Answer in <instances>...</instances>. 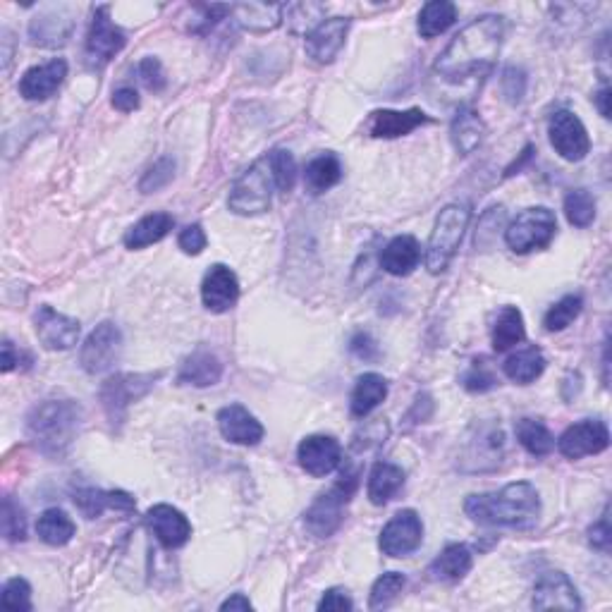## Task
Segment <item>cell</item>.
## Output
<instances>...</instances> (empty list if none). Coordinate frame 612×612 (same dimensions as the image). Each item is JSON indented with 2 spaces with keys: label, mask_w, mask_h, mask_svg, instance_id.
<instances>
[{
  "label": "cell",
  "mask_w": 612,
  "mask_h": 612,
  "mask_svg": "<svg viewBox=\"0 0 612 612\" xmlns=\"http://www.w3.org/2000/svg\"><path fill=\"white\" fill-rule=\"evenodd\" d=\"M503 445H505V436L500 428L495 426H483L479 428V436L474 440H469V457L474 459L476 469H483V462H488V469L498 467L500 457H503Z\"/></svg>",
  "instance_id": "cell-35"
},
{
  "label": "cell",
  "mask_w": 612,
  "mask_h": 612,
  "mask_svg": "<svg viewBox=\"0 0 612 612\" xmlns=\"http://www.w3.org/2000/svg\"><path fill=\"white\" fill-rule=\"evenodd\" d=\"M526 338V326H524V316L517 306H503L500 309L498 318H495V328H493V347L498 352L510 350V347L519 345Z\"/></svg>",
  "instance_id": "cell-34"
},
{
  "label": "cell",
  "mask_w": 612,
  "mask_h": 612,
  "mask_svg": "<svg viewBox=\"0 0 612 612\" xmlns=\"http://www.w3.org/2000/svg\"><path fill=\"white\" fill-rule=\"evenodd\" d=\"M77 510L87 519L101 517L103 510H115V491H101V488H79L75 493Z\"/></svg>",
  "instance_id": "cell-41"
},
{
  "label": "cell",
  "mask_w": 612,
  "mask_h": 612,
  "mask_svg": "<svg viewBox=\"0 0 612 612\" xmlns=\"http://www.w3.org/2000/svg\"><path fill=\"white\" fill-rule=\"evenodd\" d=\"M500 89H503V96L510 103H519L526 94V72L517 70V67H507L500 77Z\"/></svg>",
  "instance_id": "cell-49"
},
{
  "label": "cell",
  "mask_w": 612,
  "mask_h": 612,
  "mask_svg": "<svg viewBox=\"0 0 612 612\" xmlns=\"http://www.w3.org/2000/svg\"><path fill=\"white\" fill-rule=\"evenodd\" d=\"M84 412L75 400H44L27 414V438L41 455L60 459L72 448Z\"/></svg>",
  "instance_id": "cell-3"
},
{
  "label": "cell",
  "mask_w": 612,
  "mask_h": 612,
  "mask_svg": "<svg viewBox=\"0 0 612 612\" xmlns=\"http://www.w3.org/2000/svg\"><path fill=\"white\" fill-rule=\"evenodd\" d=\"M304 180L311 192H328L330 187H335L342 180L340 158L335 156V153H321V156H316L314 161L306 165Z\"/></svg>",
  "instance_id": "cell-36"
},
{
  "label": "cell",
  "mask_w": 612,
  "mask_h": 612,
  "mask_svg": "<svg viewBox=\"0 0 612 612\" xmlns=\"http://www.w3.org/2000/svg\"><path fill=\"white\" fill-rule=\"evenodd\" d=\"M273 189L278 187H275L271 161H268V156H263L235 180L228 199L230 211L237 216H261L271 208Z\"/></svg>",
  "instance_id": "cell-5"
},
{
  "label": "cell",
  "mask_w": 612,
  "mask_h": 612,
  "mask_svg": "<svg viewBox=\"0 0 612 612\" xmlns=\"http://www.w3.org/2000/svg\"><path fill=\"white\" fill-rule=\"evenodd\" d=\"M357 491V474H342V479L326 493H321L304 512V526L311 536L328 538L340 529L345 519V507Z\"/></svg>",
  "instance_id": "cell-6"
},
{
  "label": "cell",
  "mask_w": 612,
  "mask_h": 612,
  "mask_svg": "<svg viewBox=\"0 0 612 612\" xmlns=\"http://www.w3.org/2000/svg\"><path fill=\"white\" fill-rule=\"evenodd\" d=\"M514 433H517L519 445H522V448L529 452V455L546 457L555 450L553 433H550L548 426L541 424V421H536V419L517 421V426H514Z\"/></svg>",
  "instance_id": "cell-37"
},
{
  "label": "cell",
  "mask_w": 612,
  "mask_h": 612,
  "mask_svg": "<svg viewBox=\"0 0 612 612\" xmlns=\"http://www.w3.org/2000/svg\"><path fill=\"white\" fill-rule=\"evenodd\" d=\"M431 118L424 110L412 108V110H376L371 115L369 130L376 139H397L405 137V134L414 132L416 127L426 125Z\"/></svg>",
  "instance_id": "cell-22"
},
{
  "label": "cell",
  "mask_w": 612,
  "mask_h": 612,
  "mask_svg": "<svg viewBox=\"0 0 612 612\" xmlns=\"http://www.w3.org/2000/svg\"><path fill=\"white\" fill-rule=\"evenodd\" d=\"M113 106L120 110V113H132V110L139 108V94L132 87H120L113 94Z\"/></svg>",
  "instance_id": "cell-54"
},
{
  "label": "cell",
  "mask_w": 612,
  "mask_h": 612,
  "mask_svg": "<svg viewBox=\"0 0 612 612\" xmlns=\"http://www.w3.org/2000/svg\"><path fill=\"white\" fill-rule=\"evenodd\" d=\"M350 352L357 359H364V361H376L378 357H381V347H378V342L373 340L369 333H364V330L354 333V338L350 340Z\"/></svg>",
  "instance_id": "cell-51"
},
{
  "label": "cell",
  "mask_w": 612,
  "mask_h": 612,
  "mask_svg": "<svg viewBox=\"0 0 612 612\" xmlns=\"http://www.w3.org/2000/svg\"><path fill=\"white\" fill-rule=\"evenodd\" d=\"M347 32H350V20H345V17H330V20L318 22L306 34V55L316 60L318 65L333 63L345 46Z\"/></svg>",
  "instance_id": "cell-17"
},
{
  "label": "cell",
  "mask_w": 612,
  "mask_h": 612,
  "mask_svg": "<svg viewBox=\"0 0 612 612\" xmlns=\"http://www.w3.org/2000/svg\"><path fill=\"white\" fill-rule=\"evenodd\" d=\"M421 261V247L416 242V237L412 235H400L395 240H390L385 244V249L381 252V266L385 273L395 275V278H402V275H409L419 266Z\"/></svg>",
  "instance_id": "cell-24"
},
{
  "label": "cell",
  "mask_w": 612,
  "mask_h": 612,
  "mask_svg": "<svg viewBox=\"0 0 612 612\" xmlns=\"http://www.w3.org/2000/svg\"><path fill=\"white\" fill-rule=\"evenodd\" d=\"M402 486H405V471L397 467V464L378 462V464H373V469L369 474L366 495H369V500L373 505L383 507L402 491Z\"/></svg>",
  "instance_id": "cell-25"
},
{
  "label": "cell",
  "mask_w": 612,
  "mask_h": 612,
  "mask_svg": "<svg viewBox=\"0 0 612 612\" xmlns=\"http://www.w3.org/2000/svg\"><path fill=\"white\" fill-rule=\"evenodd\" d=\"M471 565H474V555L462 543H452L438 555L436 560L428 567V577L433 581H459L469 574Z\"/></svg>",
  "instance_id": "cell-28"
},
{
  "label": "cell",
  "mask_w": 612,
  "mask_h": 612,
  "mask_svg": "<svg viewBox=\"0 0 612 612\" xmlns=\"http://www.w3.org/2000/svg\"><path fill=\"white\" fill-rule=\"evenodd\" d=\"M536 610H581V598L567 574L546 572L534 586Z\"/></svg>",
  "instance_id": "cell-19"
},
{
  "label": "cell",
  "mask_w": 612,
  "mask_h": 612,
  "mask_svg": "<svg viewBox=\"0 0 612 612\" xmlns=\"http://www.w3.org/2000/svg\"><path fill=\"white\" fill-rule=\"evenodd\" d=\"M20 364H22V352H17L15 345H12L10 340H5L3 342V373L15 371Z\"/></svg>",
  "instance_id": "cell-55"
},
{
  "label": "cell",
  "mask_w": 612,
  "mask_h": 612,
  "mask_svg": "<svg viewBox=\"0 0 612 612\" xmlns=\"http://www.w3.org/2000/svg\"><path fill=\"white\" fill-rule=\"evenodd\" d=\"M450 137L455 149L462 156H469V153L479 149L483 137H486V125H483V120L474 108H459L455 120H452Z\"/></svg>",
  "instance_id": "cell-26"
},
{
  "label": "cell",
  "mask_w": 612,
  "mask_h": 612,
  "mask_svg": "<svg viewBox=\"0 0 612 612\" xmlns=\"http://www.w3.org/2000/svg\"><path fill=\"white\" fill-rule=\"evenodd\" d=\"M175 177V161L170 156L158 158L156 163L151 165L149 170H146L142 182H139V192L151 194L158 192V189H163L165 185H170Z\"/></svg>",
  "instance_id": "cell-45"
},
{
  "label": "cell",
  "mask_w": 612,
  "mask_h": 612,
  "mask_svg": "<svg viewBox=\"0 0 612 612\" xmlns=\"http://www.w3.org/2000/svg\"><path fill=\"white\" fill-rule=\"evenodd\" d=\"M0 526H3L5 541L17 543L27 538V517H24V510L10 498V495L3 500V517H0Z\"/></svg>",
  "instance_id": "cell-44"
},
{
  "label": "cell",
  "mask_w": 612,
  "mask_h": 612,
  "mask_svg": "<svg viewBox=\"0 0 612 612\" xmlns=\"http://www.w3.org/2000/svg\"><path fill=\"white\" fill-rule=\"evenodd\" d=\"M565 216L574 228H589L596 220V199L586 189H572L565 197Z\"/></svg>",
  "instance_id": "cell-39"
},
{
  "label": "cell",
  "mask_w": 612,
  "mask_h": 612,
  "mask_svg": "<svg viewBox=\"0 0 612 612\" xmlns=\"http://www.w3.org/2000/svg\"><path fill=\"white\" fill-rule=\"evenodd\" d=\"M462 385L469 393H488V390H493L495 385H498V378L488 369L486 361H474L462 376Z\"/></svg>",
  "instance_id": "cell-47"
},
{
  "label": "cell",
  "mask_w": 612,
  "mask_h": 612,
  "mask_svg": "<svg viewBox=\"0 0 612 612\" xmlns=\"http://www.w3.org/2000/svg\"><path fill=\"white\" fill-rule=\"evenodd\" d=\"M137 75H139V79H142L144 87L149 89V91H153V94H158V91H163V89H165V84H168V79H165V72H163L161 60L153 58V55H149V58H144L142 63H139Z\"/></svg>",
  "instance_id": "cell-48"
},
{
  "label": "cell",
  "mask_w": 612,
  "mask_h": 612,
  "mask_svg": "<svg viewBox=\"0 0 612 612\" xmlns=\"http://www.w3.org/2000/svg\"><path fill=\"white\" fill-rule=\"evenodd\" d=\"M596 103H598V110H601L603 118H610V89H608V84H603V89L596 94Z\"/></svg>",
  "instance_id": "cell-57"
},
{
  "label": "cell",
  "mask_w": 612,
  "mask_h": 612,
  "mask_svg": "<svg viewBox=\"0 0 612 612\" xmlns=\"http://www.w3.org/2000/svg\"><path fill=\"white\" fill-rule=\"evenodd\" d=\"M407 586V577L400 572H385L383 577L376 579V584L371 586L369 596V608L371 610H383L400 596L402 589Z\"/></svg>",
  "instance_id": "cell-40"
},
{
  "label": "cell",
  "mask_w": 612,
  "mask_h": 612,
  "mask_svg": "<svg viewBox=\"0 0 612 612\" xmlns=\"http://www.w3.org/2000/svg\"><path fill=\"white\" fill-rule=\"evenodd\" d=\"M220 436L228 443L254 448L263 440V426L256 416L242 405H228L218 412Z\"/></svg>",
  "instance_id": "cell-20"
},
{
  "label": "cell",
  "mask_w": 612,
  "mask_h": 612,
  "mask_svg": "<svg viewBox=\"0 0 612 612\" xmlns=\"http://www.w3.org/2000/svg\"><path fill=\"white\" fill-rule=\"evenodd\" d=\"M503 32V17H476L438 55L436 75L450 84L483 79L493 70L495 58H498L500 46H503Z\"/></svg>",
  "instance_id": "cell-1"
},
{
  "label": "cell",
  "mask_w": 612,
  "mask_h": 612,
  "mask_svg": "<svg viewBox=\"0 0 612 612\" xmlns=\"http://www.w3.org/2000/svg\"><path fill=\"white\" fill-rule=\"evenodd\" d=\"M385 397H388V381H385L381 373H364L354 383L350 397L352 416L364 419V416H369L373 409L381 405Z\"/></svg>",
  "instance_id": "cell-27"
},
{
  "label": "cell",
  "mask_w": 612,
  "mask_h": 612,
  "mask_svg": "<svg viewBox=\"0 0 612 612\" xmlns=\"http://www.w3.org/2000/svg\"><path fill=\"white\" fill-rule=\"evenodd\" d=\"M464 512L469 519L486 526L531 529L541 517V495L529 481L507 483L495 493L469 495L464 500Z\"/></svg>",
  "instance_id": "cell-2"
},
{
  "label": "cell",
  "mask_w": 612,
  "mask_h": 612,
  "mask_svg": "<svg viewBox=\"0 0 612 612\" xmlns=\"http://www.w3.org/2000/svg\"><path fill=\"white\" fill-rule=\"evenodd\" d=\"M610 445V431L603 421L586 419L569 426L558 440V450L567 459H581L589 455H601Z\"/></svg>",
  "instance_id": "cell-14"
},
{
  "label": "cell",
  "mask_w": 612,
  "mask_h": 612,
  "mask_svg": "<svg viewBox=\"0 0 612 612\" xmlns=\"http://www.w3.org/2000/svg\"><path fill=\"white\" fill-rule=\"evenodd\" d=\"M122 354V330L115 323L103 321L89 333L84 340L82 350H79V364L82 369L96 376V373H106L120 361Z\"/></svg>",
  "instance_id": "cell-10"
},
{
  "label": "cell",
  "mask_w": 612,
  "mask_h": 612,
  "mask_svg": "<svg viewBox=\"0 0 612 612\" xmlns=\"http://www.w3.org/2000/svg\"><path fill=\"white\" fill-rule=\"evenodd\" d=\"M177 244H180V249L185 254H189V256H199L201 252H204L206 249V244H208V240H206V232H204V228H201V225H187L185 230L180 232V237H177Z\"/></svg>",
  "instance_id": "cell-50"
},
{
  "label": "cell",
  "mask_w": 612,
  "mask_h": 612,
  "mask_svg": "<svg viewBox=\"0 0 612 612\" xmlns=\"http://www.w3.org/2000/svg\"><path fill=\"white\" fill-rule=\"evenodd\" d=\"M127 44V36L120 27H115V22L110 20V8L101 5L94 12V22H91L87 46H84V60L91 70H101L106 67L110 60L118 55Z\"/></svg>",
  "instance_id": "cell-9"
},
{
  "label": "cell",
  "mask_w": 612,
  "mask_h": 612,
  "mask_svg": "<svg viewBox=\"0 0 612 612\" xmlns=\"http://www.w3.org/2000/svg\"><path fill=\"white\" fill-rule=\"evenodd\" d=\"M268 161H271V170H273L275 187H278V192H283V194L292 192L297 182L295 156L285 149H273L271 153H268Z\"/></svg>",
  "instance_id": "cell-42"
},
{
  "label": "cell",
  "mask_w": 612,
  "mask_h": 612,
  "mask_svg": "<svg viewBox=\"0 0 612 612\" xmlns=\"http://www.w3.org/2000/svg\"><path fill=\"white\" fill-rule=\"evenodd\" d=\"M237 12L240 27L249 32H273L283 22V5H266V3H244L232 8Z\"/></svg>",
  "instance_id": "cell-32"
},
{
  "label": "cell",
  "mask_w": 612,
  "mask_h": 612,
  "mask_svg": "<svg viewBox=\"0 0 612 612\" xmlns=\"http://www.w3.org/2000/svg\"><path fill=\"white\" fill-rule=\"evenodd\" d=\"M161 373H115L101 385V405L108 421L120 426L127 419V409L153 390Z\"/></svg>",
  "instance_id": "cell-7"
},
{
  "label": "cell",
  "mask_w": 612,
  "mask_h": 612,
  "mask_svg": "<svg viewBox=\"0 0 612 612\" xmlns=\"http://www.w3.org/2000/svg\"><path fill=\"white\" fill-rule=\"evenodd\" d=\"M3 605L8 610H15V612H29L34 610L32 605V586H29L27 579L22 577H15L10 581H5L3 586Z\"/></svg>",
  "instance_id": "cell-46"
},
{
  "label": "cell",
  "mask_w": 612,
  "mask_h": 612,
  "mask_svg": "<svg viewBox=\"0 0 612 612\" xmlns=\"http://www.w3.org/2000/svg\"><path fill=\"white\" fill-rule=\"evenodd\" d=\"M558 232V218L546 206L526 208L507 225L505 242L514 254H531L546 249Z\"/></svg>",
  "instance_id": "cell-8"
},
{
  "label": "cell",
  "mask_w": 612,
  "mask_h": 612,
  "mask_svg": "<svg viewBox=\"0 0 612 612\" xmlns=\"http://www.w3.org/2000/svg\"><path fill=\"white\" fill-rule=\"evenodd\" d=\"M610 538H612L610 517H608V510H605L603 517L598 519V522L589 529V541H591L593 548H598V550H603V553H608V550H610Z\"/></svg>",
  "instance_id": "cell-53"
},
{
  "label": "cell",
  "mask_w": 612,
  "mask_h": 612,
  "mask_svg": "<svg viewBox=\"0 0 612 612\" xmlns=\"http://www.w3.org/2000/svg\"><path fill=\"white\" fill-rule=\"evenodd\" d=\"M67 77V63L63 58H53L44 65L29 67L20 79V94L27 101H46L63 87Z\"/></svg>",
  "instance_id": "cell-21"
},
{
  "label": "cell",
  "mask_w": 612,
  "mask_h": 612,
  "mask_svg": "<svg viewBox=\"0 0 612 612\" xmlns=\"http://www.w3.org/2000/svg\"><path fill=\"white\" fill-rule=\"evenodd\" d=\"M548 134L553 149L558 151L565 161L579 163L589 156L591 151L589 132H586L584 122H581L572 110H558V113L550 118Z\"/></svg>",
  "instance_id": "cell-11"
},
{
  "label": "cell",
  "mask_w": 612,
  "mask_h": 612,
  "mask_svg": "<svg viewBox=\"0 0 612 612\" xmlns=\"http://www.w3.org/2000/svg\"><path fill=\"white\" fill-rule=\"evenodd\" d=\"M146 526L151 529V534L156 536V541L163 548L175 550L182 548L192 538V524L189 519L173 505H153L146 512Z\"/></svg>",
  "instance_id": "cell-15"
},
{
  "label": "cell",
  "mask_w": 612,
  "mask_h": 612,
  "mask_svg": "<svg viewBox=\"0 0 612 612\" xmlns=\"http://www.w3.org/2000/svg\"><path fill=\"white\" fill-rule=\"evenodd\" d=\"M469 220L471 208L467 204H450L438 213L426 247L428 273L438 275L450 266L459 249V242H462L464 232L469 228Z\"/></svg>",
  "instance_id": "cell-4"
},
{
  "label": "cell",
  "mask_w": 612,
  "mask_h": 612,
  "mask_svg": "<svg viewBox=\"0 0 612 612\" xmlns=\"http://www.w3.org/2000/svg\"><path fill=\"white\" fill-rule=\"evenodd\" d=\"M354 603L350 598L347 589H328L323 593V598L318 601V610L321 612H342V610H352Z\"/></svg>",
  "instance_id": "cell-52"
},
{
  "label": "cell",
  "mask_w": 612,
  "mask_h": 612,
  "mask_svg": "<svg viewBox=\"0 0 612 612\" xmlns=\"http://www.w3.org/2000/svg\"><path fill=\"white\" fill-rule=\"evenodd\" d=\"M29 36H32V44H36V46L65 44L67 36H70V22L51 20V17H41V20L32 22Z\"/></svg>",
  "instance_id": "cell-43"
},
{
  "label": "cell",
  "mask_w": 612,
  "mask_h": 612,
  "mask_svg": "<svg viewBox=\"0 0 612 612\" xmlns=\"http://www.w3.org/2000/svg\"><path fill=\"white\" fill-rule=\"evenodd\" d=\"M223 378V364L213 352L197 350L182 361L177 371V383L194 385V388H211Z\"/></svg>",
  "instance_id": "cell-23"
},
{
  "label": "cell",
  "mask_w": 612,
  "mask_h": 612,
  "mask_svg": "<svg viewBox=\"0 0 612 612\" xmlns=\"http://www.w3.org/2000/svg\"><path fill=\"white\" fill-rule=\"evenodd\" d=\"M252 608H254L252 601H249V598L244 596V593H235V596H230L228 601L220 605V610H223V612H228V610H242V612H247V610H252Z\"/></svg>",
  "instance_id": "cell-56"
},
{
  "label": "cell",
  "mask_w": 612,
  "mask_h": 612,
  "mask_svg": "<svg viewBox=\"0 0 612 612\" xmlns=\"http://www.w3.org/2000/svg\"><path fill=\"white\" fill-rule=\"evenodd\" d=\"M505 376L519 385L534 383L546 371V357L538 347H524V350L514 352L503 364Z\"/></svg>",
  "instance_id": "cell-30"
},
{
  "label": "cell",
  "mask_w": 612,
  "mask_h": 612,
  "mask_svg": "<svg viewBox=\"0 0 612 612\" xmlns=\"http://www.w3.org/2000/svg\"><path fill=\"white\" fill-rule=\"evenodd\" d=\"M34 328L41 345L53 352L72 350V347L77 345L79 333H82V326H79L77 318L60 314V311H55L53 306L48 304L39 306V311L34 314Z\"/></svg>",
  "instance_id": "cell-13"
},
{
  "label": "cell",
  "mask_w": 612,
  "mask_h": 612,
  "mask_svg": "<svg viewBox=\"0 0 612 612\" xmlns=\"http://www.w3.org/2000/svg\"><path fill=\"white\" fill-rule=\"evenodd\" d=\"M424 541V522L414 510L397 512L388 524L383 526L378 546L388 558H407Z\"/></svg>",
  "instance_id": "cell-12"
},
{
  "label": "cell",
  "mask_w": 612,
  "mask_h": 612,
  "mask_svg": "<svg viewBox=\"0 0 612 612\" xmlns=\"http://www.w3.org/2000/svg\"><path fill=\"white\" fill-rule=\"evenodd\" d=\"M457 20V5L450 3V0H431L426 3L419 12V22H416V29H419L421 39H436L443 32L455 24Z\"/></svg>",
  "instance_id": "cell-31"
},
{
  "label": "cell",
  "mask_w": 612,
  "mask_h": 612,
  "mask_svg": "<svg viewBox=\"0 0 612 612\" xmlns=\"http://www.w3.org/2000/svg\"><path fill=\"white\" fill-rule=\"evenodd\" d=\"M581 309H584V299L579 295H567L562 297L560 302H555L543 316V326H546L548 333H560L567 326H572L577 321Z\"/></svg>",
  "instance_id": "cell-38"
},
{
  "label": "cell",
  "mask_w": 612,
  "mask_h": 612,
  "mask_svg": "<svg viewBox=\"0 0 612 612\" xmlns=\"http://www.w3.org/2000/svg\"><path fill=\"white\" fill-rule=\"evenodd\" d=\"M297 459L306 474L321 479V476L333 474V471L340 467L342 448L333 436H321V433H316V436H306L302 443H299Z\"/></svg>",
  "instance_id": "cell-16"
},
{
  "label": "cell",
  "mask_w": 612,
  "mask_h": 612,
  "mask_svg": "<svg viewBox=\"0 0 612 612\" xmlns=\"http://www.w3.org/2000/svg\"><path fill=\"white\" fill-rule=\"evenodd\" d=\"M36 534L48 546H65V543L72 541V536L77 534V526L70 519V514L58 510V507H51L39 517L36 522Z\"/></svg>",
  "instance_id": "cell-33"
},
{
  "label": "cell",
  "mask_w": 612,
  "mask_h": 612,
  "mask_svg": "<svg viewBox=\"0 0 612 612\" xmlns=\"http://www.w3.org/2000/svg\"><path fill=\"white\" fill-rule=\"evenodd\" d=\"M240 299V280L237 275L230 271L223 263L208 268L204 275V283H201V302L208 311L213 314H225Z\"/></svg>",
  "instance_id": "cell-18"
},
{
  "label": "cell",
  "mask_w": 612,
  "mask_h": 612,
  "mask_svg": "<svg viewBox=\"0 0 612 612\" xmlns=\"http://www.w3.org/2000/svg\"><path fill=\"white\" fill-rule=\"evenodd\" d=\"M175 218L170 213H151V216H144L142 220L132 225L130 230L125 232V247L127 249H144L151 247V244L161 242L163 237H168V232L173 230Z\"/></svg>",
  "instance_id": "cell-29"
}]
</instances>
